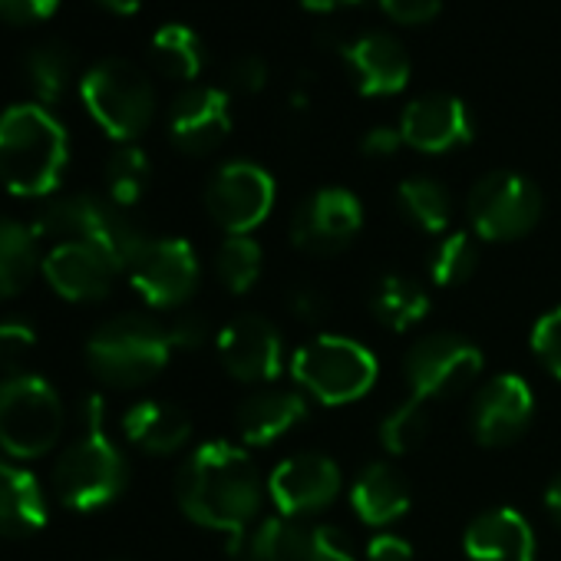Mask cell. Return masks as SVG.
I'll use <instances>...</instances> for the list:
<instances>
[{"instance_id": "cell-22", "label": "cell", "mask_w": 561, "mask_h": 561, "mask_svg": "<svg viewBox=\"0 0 561 561\" xmlns=\"http://www.w3.org/2000/svg\"><path fill=\"white\" fill-rule=\"evenodd\" d=\"M469 561H535V531L515 508H489L462 535Z\"/></svg>"}, {"instance_id": "cell-6", "label": "cell", "mask_w": 561, "mask_h": 561, "mask_svg": "<svg viewBox=\"0 0 561 561\" xmlns=\"http://www.w3.org/2000/svg\"><path fill=\"white\" fill-rule=\"evenodd\" d=\"M64 433L60 393L34 374H14L0 383V449L11 459H37Z\"/></svg>"}, {"instance_id": "cell-27", "label": "cell", "mask_w": 561, "mask_h": 561, "mask_svg": "<svg viewBox=\"0 0 561 561\" xmlns=\"http://www.w3.org/2000/svg\"><path fill=\"white\" fill-rule=\"evenodd\" d=\"M37 261V231L0 215V301L27 288Z\"/></svg>"}, {"instance_id": "cell-31", "label": "cell", "mask_w": 561, "mask_h": 561, "mask_svg": "<svg viewBox=\"0 0 561 561\" xmlns=\"http://www.w3.org/2000/svg\"><path fill=\"white\" fill-rule=\"evenodd\" d=\"M73 77V54L64 44H44L27 50L24 57V80L34 90V96L41 100V106L57 103Z\"/></svg>"}, {"instance_id": "cell-2", "label": "cell", "mask_w": 561, "mask_h": 561, "mask_svg": "<svg viewBox=\"0 0 561 561\" xmlns=\"http://www.w3.org/2000/svg\"><path fill=\"white\" fill-rule=\"evenodd\" d=\"M70 139L41 103H21L0 116V182L24 198L50 195L67 172Z\"/></svg>"}, {"instance_id": "cell-26", "label": "cell", "mask_w": 561, "mask_h": 561, "mask_svg": "<svg viewBox=\"0 0 561 561\" xmlns=\"http://www.w3.org/2000/svg\"><path fill=\"white\" fill-rule=\"evenodd\" d=\"M47 525V499L37 476L18 462L0 459V535L21 538Z\"/></svg>"}, {"instance_id": "cell-45", "label": "cell", "mask_w": 561, "mask_h": 561, "mask_svg": "<svg viewBox=\"0 0 561 561\" xmlns=\"http://www.w3.org/2000/svg\"><path fill=\"white\" fill-rule=\"evenodd\" d=\"M545 508H548V515L561 525V476H554L551 485L545 489Z\"/></svg>"}, {"instance_id": "cell-8", "label": "cell", "mask_w": 561, "mask_h": 561, "mask_svg": "<svg viewBox=\"0 0 561 561\" xmlns=\"http://www.w3.org/2000/svg\"><path fill=\"white\" fill-rule=\"evenodd\" d=\"M291 374L308 397L341 407L360 400L377 383V357L351 337L321 334L295 354Z\"/></svg>"}, {"instance_id": "cell-11", "label": "cell", "mask_w": 561, "mask_h": 561, "mask_svg": "<svg viewBox=\"0 0 561 561\" xmlns=\"http://www.w3.org/2000/svg\"><path fill=\"white\" fill-rule=\"evenodd\" d=\"M198 254L185 238H149L129 264L136 295L159 311L182 308L198 288Z\"/></svg>"}, {"instance_id": "cell-10", "label": "cell", "mask_w": 561, "mask_h": 561, "mask_svg": "<svg viewBox=\"0 0 561 561\" xmlns=\"http://www.w3.org/2000/svg\"><path fill=\"white\" fill-rule=\"evenodd\" d=\"M482 351L459 337V334H426L420 337L407 357H403V374L410 383V393L416 400H446L453 393H462L469 383L479 380L482 374Z\"/></svg>"}, {"instance_id": "cell-37", "label": "cell", "mask_w": 561, "mask_h": 561, "mask_svg": "<svg viewBox=\"0 0 561 561\" xmlns=\"http://www.w3.org/2000/svg\"><path fill=\"white\" fill-rule=\"evenodd\" d=\"M37 344V331L21 321V318H11L0 324V367H18Z\"/></svg>"}, {"instance_id": "cell-9", "label": "cell", "mask_w": 561, "mask_h": 561, "mask_svg": "<svg viewBox=\"0 0 561 561\" xmlns=\"http://www.w3.org/2000/svg\"><path fill=\"white\" fill-rule=\"evenodd\" d=\"M541 192L522 172H489L466 198V215L482 241H515L528 234L541 218Z\"/></svg>"}, {"instance_id": "cell-29", "label": "cell", "mask_w": 561, "mask_h": 561, "mask_svg": "<svg viewBox=\"0 0 561 561\" xmlns=\"http://www.w3.org/2000/svg\"><path fill=\"white\" fill-rule=\"evenodd\" d=\"M152 67L169 80H195L205 67V47L195 31L182 24H165L156 31L149 47Z\"/></svg>"}, {"instance_id": "cell-30", "label": "cell", "mask_w": 561, "mask_h": 561, "mask_svg": "<svg viewBox=\"0 0 561 561\" xmlns=\"http://www.w3.org/2000/svg\"><path fill=\"white\" fill-rule=\"evenodd\" d=\"M397 202L403 208V215L426 234H439L446 231L449 225V215H453V202H449V192L430 179V175H413L407 179L400 188H397Z\"/></svg>"}, {"instance_id": "cell-28", "label": "cell", "mask_w": 561, "mask_h": 561, "mask_svg": "<svg viewBox=\"0 0 561 561\" xmlns=\"http://www.w3.org/2000/svg\"><path fill=\"white\" fill-rule=\"evenodd\" d=\"M374 314L390 331H410L430 314V298L413 277L387 274L374 291Z\"/></svg>"}, {"instance_id": "cell-41", "label": "cell", "mask_w": 561, "mask_h": 561, "mask_svg": "<svg viewBox=\"0 0 561 561\" xmlns=\"http://www.w3.org/2000/svg\"><path fill=\"white\" fill-rule=\"evenodd\" d=\"M165 334H169L172 351H198L208 341V324H205L202 314H179L165 328Z\"/></svg>"}, {"instance_id": "cell-44", "label": "cell", "mask_w": 561, "mask_h": 561, "mask_svg": "<svg viewBox=\"0 0 561 561\" xmlns=\"http://www.w3.org/2000/svg\"><path fill=\"white\" fill-rule=\"evenodd\" d=\"M367 561H416V558H413V548H410L407 538H400V535H377L367 545Z\"/></svg>"}, {"instance_id": "cell-3", "label": "cell", "mask_w": 561, "mask_h": 561, "mask_svg": "<svg viewBox=\"0 0 561 561\" xmlns=\"http://www.w3.org/2000/svg\"><path fill=\"white\" fill-rule=\"evenodd\" d=\"M129 482V466L106 433V407L100 397L83 403V430L70 449L57 459L54 485L64 505L93 512L123 495Z\"/></svg>"}, {"instance_id": "cell-5", "label": "cell", "mask_w": 561, "mask_h": 561, "mask_svg": "<svg viewBox=\"0 0 561 561\" xmlns=\"http://www.w3.org/2000/svg\"><path fill=\"white\" fill-rule=\"evenodd\" d=\"M172 354L175 351L169 344L165 328L139 314H123L106 321L87 344V360L93 374L116 390H133L149 383L152 377L162 374Z\"/></svg>"}, {"instance_id": "cell-35", "label": "cell", "mask_w": 561, "mask_h": 561, "mask_svg": "<svg viewBox=\"0 0 561 561\" xmlns=\"http://www.w3.org/2000/svg\"><path fill=\"white\" fill-rule=\"evenodd\" d=\"M476 264H479V248H476L472 234L456 231V234L443 238L439 248L433 251L430 274L439 288H459L476 274Z\"/></svg>"}, {"instance_id": "cell-16", "label": "cell", "mask_w": 561, "mask_h": 561, "mask_svg": "<svg viewBox=\"0 0 561 561\" xmlns=\"http://www.w3.org/2000/svg\"><path fill=\"white\" fill-rule=\"evenodd\" d=\"M535 413V393L518 374H499L479 387L469 407L472 439L482 446H508L515 443Z\"/></svg>"}, {"instance_id": "cell-39", "label": "cell", "mask_w": 561, "mask_h": 561, "mask_svg": "<svg viewBox=\"0 0 561 561\" xmlns=\"http://www.w3.org/2000/svg\"><path fill=\"white\" fill-rule=\"evenodd\" d=\"M380 8L397 24L416 27V24H430L439 14L443 0H380Z\"/></svg>"}, {"instance_id": "cell-43", "label": "cell", "mask_w": 561, "mask_h": 561, "mask_svg": "<svg viewBox=\"0 0 561 561\" xmlns=\"http://www.w3.org/2000/svg\"><path fill=\"white\" fill-rule=\"evenodd\" d=\"M400 146H407L400 126H374V129H367L364 139H360V149H364V156H370V159H390Z\"/></svg>"}, {"instance_id": "cell-13", "label": "cell", "mask_w": 561, "mask_h": 561, "mask_svg": "<svg viewBox=\"0 0 561 561\" xmlns=\"http://www.w3.org/2000/svg\"><path fill=\"white\" fill-rule=\"evenodd\" d=\"M244 551L251 561H357L341 528L305 525L288 515L267 518L248 531Z\"/></svg>"}, {"instance_id": "cell-14", "label": "cell", "mask_w": 561, "mask_h": 561, "mask_svg": "<svg viewBox=\"0 0 561 561\" xmlns=\"http://www.w3.org/2000/svg\"><path fill=\"white\" fill-rule=\"evenodd\" d=\"M364 228V205L347 188H318L301 202L291 221L295 248L308 254H341Z\"/></svg>"}, {"instance_id": "cell-46", "label": "cell", "mask_w": 561, "mask_h": 561, "mask_svg": "<svg viewBox=\"0 0 561 561\" xmlns=\"http://www.w3.org/2000/svg\"><path fill=\"white\" fill-rule=\"evenodd\" d=\"M100 4L106 8V11H113V14H136L139 8H142V0H100Z\"/></svg>"}, {"instance_id": "cell-20", "label": "cell", "mask_w": 561, "mask_h": 561, "mask_svg": "<svg viewBox=\"0 0 561 561\" xmlns=\"http://www.w3.org/2000/svg\"><path fill=\"white\" fill-rule=\"evenodd\" d=\"M400 133H403L407 146L436 156V152L459 149L472 139V116H469L462 100L446 96V93H433V96L413 100L403 110Z\"/></svg>"}, {"instance_id": "cell-32", "label": "cell", "mask_w": 561, "mask_h": 561, "mask_svg": "<svg viewBox=\"0 0 561 561\" xmlns=\"http://www.w3.org/2000/svg\"><path fill=\"white\" fill-rule=\"evenodd\" d=\"M152 179V165L149 156L139 146H119L110 162H106V188H110V202H116L119 208L136 205Z\"/></svg>"}, {"instance_id": "cell-19", "label": "cell", "mask_w": 561, "mask_h": 561, "mask_svg": "<svg viewBox=\"0 0 561 561\" xmlns=\"http://www.w3.org/2000/svg\"><path fill=\"white\" fill-rule=\"evenodd\" d=\"M231 133V100L225 90L195 87L185 90L169 110V136L188 156H205Z\"/></svg>"}, {"instance_id": "cell-34", "label": "cell", "mask_w": 561, "mask_h": 561, "mask_svg": "<svg viewBox=\"0 0 561 561\" xmlns=\"http://www.w3.org/2000/svg\"><path fill=\"white\" fill-rule=\"evenodd\" d=\"M430 433V403L410 397L403 407L390 410L380 423V443L387 453L403 456L410 449H416Z\"/></svg>"}, {"instance_id": "cell-40", "label": "cell", "mask_w": 561, "mask_h": 561, "mask_svg": "<svg viewBox=\"0 0 561 561\" xmlns=\"http://www.w3.org/2000/svg\"><path fill=\"white\" fill-rule=\"evenodd\" d=\"M288 311L305 321V324H318L328 318V295L321 288H311V285H298L291 288L288 295Z\"/></svg>"}, {"instance_id": "cell-25", "label": "cell", "mask_w": 561, "mask_h": 561, "mask_svg": "<svg viewBox=\"0 0 561 561\" xmlns=\"http://www.w3.org/2000/svg\"><path fill=\"white\" fill-rule=\"evenodd\" d=\"M305 416H308V400L301 393L264 390L238 407L234 423L248 446H271L274 439L291 433Z\"/></svg>"}, {"instance_id": "cell-33", "label": "cell", "mask_w": 561, "mask_h": 561, "mask_svg": "<svg viewBox=\"0 0 561 561\" xmlns=\"http://www.w3.org/2000/svg\"><path fill=\"white\" fill-rule=\"evenodd\" d=\"M215 271L231 295H244L261 277V244L248 234H228L215 254Z\"/></svg>"}, {"instance_id": "cell-36", "label": "cell", "mask_w": 561, "mask_h": 561, "mask_svg": "<svg viewBox=\"0 0 561 561\" xmlns=\"http://www.w3.org/2000/svg\"><path fill=\"white\" fill-rule=\"evenodd\" d=\"M531 351L541 360V367L561 380V308L538 318V324L531 331Z\"/></svg>"}, {"instance_id": "cell-1", "label": "cell", "mask_w": 561, "mask_h": 561, "mask_svg": "<svg viewBox=\"0 0 561 561\" xmlns=\"http://www.w3.org/2000/svg\"><path fill=\"white\" fill-rule=\"evenodd\" d=\"M261 472L254 459L225 439L198 446L179 469L175 499L182 512L211 531L228 538V548L238 551L248 538V525L261 508Z\"/></svg>"}, {"instance_id": "cell-17", "label": "cell", "mask_w": 561, "mask_h": 561, "mask_svg": "<svg viewBox=\"0 0 561 561\" xmlns=\"http://www.w3.org/2000/svg\"><path fill=\"white\" fill-rule=\"evenodd\" d=\"M218 360L241 383H264L280 374L285 344L271 321L257 314H241L228 321L218 334Z\"/></svg>"}, {"instance_id": "cell-23", "label": "cell", "mask_w": 561, "mask_h": 561, "mask_svg": "<svg viewBox=\"0 0 561 561\" xmlns=\"http://www.w3.org/2000/svg\"><path fill=\"white\" fill-rule=\"evenodd\" d=\"M351 505L370 528H387L410 508V482L390 462H370L351 485Z\"/></svg>"}, {"instance_id": "cell-12", "label": "cell", "mask_w": 561, "mask_h": 561, "mask_svg": "<svg viewBox=\"0 0 561 561\" xmlns=\"http://www.w3.org/2000/svg\"><path fill=\"white\" fill-rule=\"evenodd\" d=\"M205 208L228 234H248L274 208V179L267 169L234 159L215 169L205 188Z\"/></svg>"}, {"instance_id": "cell-24", "label": "cell", "mask_w": 561, "mask_h": 561, "mask_svg": "<svg viewBox=\"0 0 561 561\" xmlns=\"http://www.w3.org/2000/svg\"><path fill=\"white\" fill-rule=\"evenodd\" d=\"M123 433L133 446L149 456H172L192 436V420L175 403L162 400H139L123 416Z\"/></svg>"}, {"instance_id": "cell-18", "label": "cell", "mask_w": 561, "mask_h": 561, "mask_svg": "<svg viewBox=\"0 0 561 561\" xmlns=\"http://www.w3.org/2000/svg\"><path fill=\"white\" fill-rule=\"evenodd\" d=\"M116 271L119 267L103 251L77 241H60L44 257V277L50 280V288L73 305L103 301L113 288Z\"/></svg>"}, {"instance_id": "cell-38", "label": "cell", "mask_w": 561, "mask_h": 561, "mask_svg": "<svg viewBox=\"0 0 561 561\" xmlns=\"http://www.w3.org/2000/svg\"><path fill=\"white\" fill-rule=\"evenodd\" d=\"M57 8H60V0H0V21L27 27V24H41L54 18Z\"/></svg>"}, {"instance_id": "cell-4", "label": "cell", "mask_w": 561, "mask_h": 561, "mask_svg": "<svg viewBox=\"0 0 561 561\" xmlns=\"http://www.w3.org/2000/svg\"><path fill=\"white\" fill-rule=\"evenodd\" d=\"M37 238H54L60 241H77L103 251L119 271L136 261L142 244L149 241L142 228L110 198L96 195H67L41 208L34 218Z\"/></svg>"}, {"instance_id": "cell-21", "label": "cell", "mask_w": 561, "mask_h": 561, "mask_svg": "<svg viewBox=\"0 0 561 561\" xmlns=\"http://www.w3.org/2000/svg\"><path fill=\"white\" fill-rule=\"evenodd\" d=\"M341 54L364 96H393L410 83V54L390 34H364L357 41H347Z\"/></svg>"}, {"instance_id": "cell-47", "label": "cell", "mask_w": 561, "mask_h": 561, "mask_svg": "<svg viewBox=\"0 0 561 561\" xmlns=\"http://www.w3.org/2000/svg\"><path fill=\"white\" fill-rule=\"evenodd\" d=\"M305 8H311V11H321V14H328V11H334V8H344V4H360V0H301Z\"/></svg>"}, {"instance_id": "cell-15", "label": "cell", "mask_w": 561, "mask_h": 561, "mask_svg": "<svg viewBox=\"0 0 561 561\" xmlns=\"http://www.w3.org/2000/svg\"><path fill=\"white\" fill-rule=\"evenodd\" d=\"M267 492L280 508V515L308 518L324 512L341 495V469L331 456L298 453L274 466L267 479Z\"/></svg>"}, {"instance_id": "cell-42", "label": "cell", "mask_w": 561, "mask_h": 561, "mask_svg": "<svg viewBox=\"0 0 561 561\" xmlns=\"http://www.w3.org/2000/svg\"><path fill=\"white\" fill-rule=\"evenodd\" d=\"M267 83V64L261 57H241L231 64V87L238 93H261Z\"/></svg>"}, {"instance_id": "cell-7", "label": "cell", "mask_w": 561, "mask_h": 561, "mask_svg": "<svg viewBox=\"0 0 561 561\" xmlns=\"http://www.w3.org/2000/svg\"><path fill=\"white\" fill-rule=\"evenodd\" d=\"M83 106L103 126L106 136L133 142L156 116V93L149 77L129 60H103L87 70L80 83Z\"/></svg>"}]
</instances>
